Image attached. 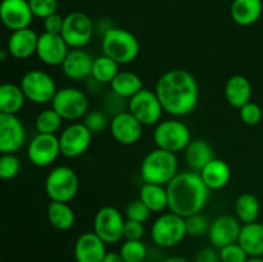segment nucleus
<instances>
[{
	"label": "nucleus",
	"mask_w": 263,
	"mask_h": 262,
	"mask_svg": "<svg viewBox=\"0 0 263 262\" xmlns=\"http://www.w3.org/2000/svg\"><path fill=\"white\" fill-rule=\"evenodd\" d=\"M157 97L163 110L174 117H184L197 108L199 102V85L189 71L168 69L156 84Z\"/></svg>",
	"instance_id": "obj_1"
},
{
	"label": "nucleus",
	"mask_w": 263,
	"mask_h": 262,
	"mask_svg": "<svg viewBox=\"0 0 263 262\" xmlns=\"http://www.w3.org/2000/svg\"><path fill=\"white\" fill-rule=\"evenodd\" d=\"M166 189L168 195V210L184 218L202 213L211 192L199 172L193 170L179 172L166 185Z\"/></svg>",
	"instance_id": "obj_2"
},
{
	"label": "nucleus",
	"mask_w": 263,
	"mask_h": 262,
	"mask_svg": "<svg viewBox=\"0 0 263 262\" xmlns=\"http://www.w3.org/2000/svg\"><path fill=\"white\" fill-rule=\"evenodd\" d=\"M179 174V159L176 154L156 148L148 152L140 164V177L148 184L166 186Z\"/></svg>",
	"instance_id": "obj_3"
},
{
	"label": "nucleus",
	"mask_w": 263,
	"mask_h": 262,
	"mask_svg": "<svg viewBox=\"0 0 263 262\" xmlns=\"http://www.w3.org/2000/svg\"><path fill=\"white\" fill-rule=\"evenodd\" d=\"M103 54L121 64H130L140 53V43L131 31L120 27H109L102 38Z\"/></svg>",
	"instance_id": "obj_4"
},
{
	"label": "nucleus",
	"mask_w": 263,
	"mask_h": 262,
	"mask_svg": "<svg viewBox=\"0 0 263 262\" xmlns=\"http://www.w3.org/2000/svg\"><path fill=\"white\" fill-rule=\"evenodd\" d=\"M153 140L157 148L176 154L184 152L189 145L192 141V133L186 123L176 118H170L156 125Z\"/></svg>",
	"instance_id": "obj_5"
},
{
	"label": "nucleus",
	"mask_w": 263,
	"mask_h": 262,
	"mask_svg": "<svg viewBox=\"0 0 263 262\" xmlns=\"http://www.w3.org/2000/svg\"><path fill=\"white\" fill-rule=\"evenodd\" d=\"M185 218L174 212L161 213L151 229L153 243L159 248H174L186 236Z\"/></svg>",
	"instance_id": "obj_6"
},
{
	"label": "nucleus",
	"mask_w": 263,
	"mask_h": 262,
	"mask_svg": "<svg viewBox=\"0 0 263 262\" xmlns=\"http://www.w3.org/2000/svg\"><path fill=\"white\" fill-rule=\"evenodd\" d=\"M80 189L79 176L68 166H57L45 179V193L51 202L69 203Z\"/></svg>",
	"instance_id": "obj_7"
},
{
	"label": "nucleus",
	"mask_w": 263,
	"mask_h": 262,
	"mask_svg": "<svg viewBox=\"0 0 263 262\" xmlns=\"http://www.w3.org/2000/svg\"><path fill=\"white\" fill-rule=\"evenodd\" d=\"M50 104L63 121L77 122L89 112V98L85 91L77 87L66 86L58 89Z\"/></svg>",
	"instance_id": "obj_8"
},
{
	"label": "nucleus",
	"mask_w": 263,
	"mask_h": 262,
	"mask_svg": "<svg viewBox=\"0 0 263 262\" xmlns=\"http://www.w3.org/2000/svg\"><path fill=\"white\" fill-rule=\"evenodd\" d=\"M20 86L25 94L26 100L39 105L51 103L58 90L55 80L40 69H31L26 72L21 79Z\"/></svg>",
	"instance_id": "obj_9"
},
{
	"label": "nucleus",
	"mask_w": 263,
	"mask_h": 262,
	"mask_svg": "<svg viewBox=\"0 0 263 262\" xmlns=\"http://www.w3.org/2000/svg\"><path fill=\"white\" fill-rule=\"evenodd\" d=\"M126 217L113 205H104L95 213L92 231L105 244H116L123 239V226Z\"/></svg>",
	"instance_id": "obj_10"
},
{
	"label": "nucleus",
	"mask_w": 263,
	"mask_h": 262,
	"mask_svg": "<svg viewBox=\"0 0 263 262\" xmlns=\"http://www.w3.org/2000/svg\"><path fill=\"white\" fill-rule=\"evenodd\" d=\"M127 110L143 126L158 125L164 112L156 91L145 87L128 99Z\"/></svg>",
	"instance_id": "obj_11"
},
{
	"label": "nucleus",
	"mask_w": 263,
	"mask_h": 262,
	"mask_svg": "<svg viewBox=\"0 0 263 262\" xmlns=\"http://www.w3.org/2000/svg\"><path fill=\"white\" fill-rule=\"evenodd\" d=\"M62 38L69 49H84L94 36V23L84 12H72L64 17Z\"/></svg>",
	"instance_id": "obj_12"
},
{
	"label": "nucleus",
	"mask_w": 263,
	"mask_h": 262,
	"mask_svg": "<svg viewBox=\"0 0 263 262\" xmlns=\"http://www.w3.org/2000/svg\"><path fill=\"white\" fill-rule=\"evenodd\" d=\"M58 138L62 156L67 158H79L89 151L92 134L84 122H72L63 128Z\"/></svg>",
	"instance_id": "obj_13"
},
{
	"label": "nucleus",
	"mask_w": 263,
	"mask_h": 262,
	"mask_svg": "<svg viewBox=\"0 0 263 262\" xmlns=\"http://www.w3.org/2000/svg\"><path fill=\"white\" fill-rule=\"evenodd\" d=\"M61 156L59 138L51 134H36L27 146V157L36 167H48Z\"/></svg>",
	"instance_id": "obj_14"
},
{
	"label": "nucleus",
	"mask_w": 263,
	"mask_h": 262,
	"mask_svg": "<svg viewBox=\"0 0 263 262\" xmlns=\"http://www.w3.org/2000/svg\"><path fill=\"white\" fill-rule=\"evenodd\" d=\"M26 141V130L17 115L0 113V154L15 153Z\"/></svg>",
	"instance_id": "obj_15"
},
{
	"label": "nucleus",
	"mask_w": 263,
	"mask_h": 262,
	"mask_svg": "<svg viewBox=\"0 0 263 262\" xmlns=\"http://www.w3.org/2000/svg\"><path fill=\"white\" fill-rule=\"evenodd\" d=\"M109 130L118 144L134 145L143 136L144 126L128 110H121L110 120Z\"/></svg>",
	"instance_id": "obj_16"
},
{
	"label": "nucleus",
	"mask_w": 263,
	"mask_h": 262,
	"mask_svg": "<svg viewBox=\"0 0 263 262\" xmlns=\"http://www.w3.org/2000/svg\"><path fill=\"white\" fill-rule=\"evenodd\" d=\"M241 222L233 215H220L211 221L208 239L211 246L221 249L229 244L236 243L241 230Z\"/></svg>",
	"instance_id": "obj_17"
},
{
	"label": "nucleus",
	"mask_w": 263,
	"mask_h": 262,
	"mask_svg": "<svg viewBox=\"0 0 263 262\" xmlns=\"http://www.w3.org/2000/svg\"><path fill=\"white\" fill-rule=\"evenodd\" d=\"M68 51L69 46L59 33L44 32L39 35L36 55L46 66H62Z\"/></svg>",
	"instance_id": "obj_18"
},
{
	"label": "nucleus",
	"mask_w": 263,
	"mask_h": 262,
	"mask_svg": "<svg viewBox=\"0 0 263 262\" xmlns=\"http://www.w3.org/2000/svg\"><path fill=\"white\" fill-rule=\"evenodd\" d=\"M32 20L28 0H2L0 3V21L12 32L30 27Z\"/></svg>",
	"instance_id": "obj_19"
},
{
	"label": "nucleus",
	"mask_w": 263,
	"mask_h": 262,
	"mask_svg": "<svg viewBox=\"0 0 263 262\" xmlns=\"http://www.w3.org/2000/svg\"><path fill=\"white\" fill-rule=\"evenodd\" d=\"M94 58L85 49H69L62 63V71L72 81H84L91 77Z\"/></svg>",
	"instance_id": "obj_20"
},
{
	"label": "nucleus",
	"mask_w": 263,
	"mask_h": 262,
	"mask_svg": "<svg viewBox=\"0 0 263 262\" xmlns=\"http://www.w3.org/2000/svg\"><path fill=\"white\" fill-rule=\"evenodd\" d=\"M73 254L76 262H103L107 254V244L94 231H86L77 238Z\"/></svg>",
	"instance_id": "obj_21"
},
{
	"label": "nucleus",
	"mask_w": 263,
	"mask_h": 262,
	"mask_svg": "<svg viewBox=\"0 0 263 262\" xmlns=\"http://www.w3.org/2000/svg\"><path fill=\"white\" fill-rule=\"evenodd\" d=\"M39 35L32 28H22V30L13 31L9 36L7 45V51L15 59H28L36 54Z\"/></svg>",
	"instance_id": "obj_22"
},
{
	"label": "nucleus",
	"mask_w": 263,
	"mask_h": 262,
	"mask_svg": "<svg viewBox=\"0 0 263 262\" xmlns=\"http://www.w3.org/2000/svg\"><path fill=\"white\" fill-rule=\"evenodd\" d=\"M262 0H233L231 3V20L241 27L253 26L262 17Z\"/></svg>",
	"instance_id": "obj_23"
},
{
	"label": "nucleus",
	"mask_w": 263,
	"mask_h": 262,
	"mask_svg": "<svg viewBox=\"0 0 263 262\" xmlns=\"http://www.w3.org/2000/svg\"><path fill=\"white\" fill-rule=\"evenodd\" d=\"M223 94L231 107L240 109L243 105L251 102L252 84L243 74H234L226 81Z\"/></svg>",
	"instance_id": "obj_24"
},
{
	"label": "nucleus",
	"mask_w": 263,
	"mask_h": 262,
	"mask_svg": "<svg viewBox=\"0 0 263 262\" xmlns=\"http://www.w3.org/2000/svg\"><path fill=\"white\" fill-rule=\"evenodd\" d=\"M200 177L210 190H221L230 182L231 169L228 162L221 158H213L199 172Z\"/></svg>",
	"instance_id": "obj_25"
},
{
	"label": "nucleus",
	"mask_w": 263,
	"mask_h": 262,
	"mask_svg": "<svg viewBox=\"0 0 263 262\" xmlns=\"http://www.w3.org/2000/svg\"><path fill=\"white\" fill-rule=\"evenodd\" d=\"M185 161L193 171L200 172L213 158V148L204 139H192L184 151Z\"/></svg>",
	"instance_id": "obj_26"
},
{
	"label": "nucleus",
	"mask_w": 263,
	"mask_h": 262,
	"mask_svg": "<svg viewBox=\"0 0 263 262\" xmlns=\"http://www.w3.org/2000/svg\"><path fill=\"white\" fill-rule=\"evenodd\" d=\"M238 243L249 257H263V223L256 221L241 226Z\"/></svg>",
	"instance_id": "obj_27"
},
{
	"label": "nucleus",
	"mask_w": 263,
	"mask_h": 262,
	"mask_svg": "<svg viewBox=\"0 0 263 262\" xmlns=\"http://www.w3.org/2000/svg\"><path fill=\"white\" fill-rule=\"evenodd\" d=\"M109 85L113 94L120 99H131L144 89L141 77L133 71H120Z\"/></svg>",
	"instance_id": "obj_28"
},
{
	"label": "nucleus",
	"mask_w": 263,
	"mask_h": 262,
	"mask_svg": "<svg viewBox=\"0 0 263 262\" xmlns=\"http://www.w3.org/2000/svg\"><path fill=\"white\" fill-rule=\"evenodd\" d=\"M139 199L152 213H162L168 208V195L164 185L144 182L139 190Z\"/></svg>",
	"instance_id": "obj_29"
},
{
	"label": "nucleus",
	"mask_w": 263,
	"mask_h": 262,
	"mask_svg": "<svg viewBox=\"0 0 263 262\" xmlns=\"http://www.w3.org/2000/svg\"><path fill=\"white\" fill-rule=\"evenodd\" d=\"M46 217L49 223L54 229L61 231H67L73 228L76 222V215L68 203L51 202L46 208Z\"/></svg>",
	"instance_id": "obj_30"
},
{
	"label": "nucleus",
	"mask_w": 263,
	"mask_h": 262,
	"mask_svg": "<svg viewBox=\"0 0 263 262\" xmlns=\"http://www.w3.org/2000/svg\"><path fill=\"white\" fill-rule=\"evenodd\" d=\"M25 94H23L20 85H0V113H4V115H17L22 109L23 105H25Z\"/></svg>",
	"instance_id": "obj_31"
},
{
	"label": "nucleus",
	"mask_w": 263,
	"mask_h": 262,
	"mask_svg": "<svg viewBox=\"0 0 263 262\" xmlns=\"http://www.w3.org/2000/svg\"><path fill=\"white\" fill-rule=\"evenodd\" d=\"M234 210H235V217L243 225H246V223L256 222L257 218L259 217L261 203L258 198L252 193H243L236 198Z\"/></svg>",
	"instance_id": "obj_32"
},
{
	"label": "nucleus",
	"mask_w": 263,
	"mask_h": 262,
	"mask_svg": "<svg viewBox=\"0 0 263 262\" xmlns=\"http://www.w3.org/2000/svg\"><path fill=\"white\" fill-rule=\"evenodd\" d=\"M120 72V64L116 63L113 59H110L107 55H100L98 58H94L91 69V79L99 82L100 85L110 84L113 81L117 73Z\"/></svg>",
	"instance_id": "obj_33"
},
{
	"label": "nucleus",
	"mask_w": 263,
	"mask_h": 262,
	"mask_svg": "<svg viewBox=\"0 0 263 262\" xmlns=\"http://www.w3.org/2000/svg\"><path fill=\"white\" fill-rule=\"evenodd\" d=\"M63 118L53 109V108H46L43 109L35 120V128L39 134H51L57 135L62 127Z\"/></svg>",
	"instance_id": "obj_34"
},
{
	"label": "nucleus",
	"mask_w": 263,
	"mask_h": 262,
	"mask_svg": "<svg viewBox=\"0 0 263 262\" xmlns=\"http://www.w3.org/2000/svg\"><path fill=\"white\" fill-rule=\"evenodd\" d=\"M120 254L125 262H144L148 257V248L143 240H125Z\"/></svg>",
	"instance_id": "obj_35"
},
{
	"label": "nucleus",
	"mask_w": 263,
	"mask_h": 262,
	"mask_svg": "<svg viewBox=\"0 0 263 262\" xmlns=\"http://www.w3.org/2000/svg\"><path fill=\"white\" fill-rule=\"evenodd\" d=\"M21 161L15 153H7L0 156V179L12 180L20 174Z\"/></svg>",
	"instance_id": "obj_36"
},
{
	"label": "nucleus",
	"mask_w": 263,
	"mask_h": 262,
	"mask_svg": "<svg viewBox=\"0 0 263 262\" xmlns=\"http://www.w3.org/2000/svg\"><path fill=\"white\" fill-rule=\"evenodd\" d=\"M185 225H186V234L195 238H200L204 234H208L210 230L211 221L202 213L189 216L185 218Z\"/></svg>",
	"instance_id": "obj_37"
},
{
	"label": "nucleus",
	"mask_w": 263,
	"mask_h": 262,
	"mask_svg": "<svg viewBox=\"0 0 263 262\" xmlns=\"http://www.w3.org/2000/svg\"><path fill=\"white\" fill-rule=\"evenodd\" d=\"M110 120L103 110H89L84 117V125L91 131V134H99L109 127Z\"/></svg>",
	"instance_id": "obj_38"
},
{
	"label": "nucleus",
	"mask_w": 263,
	"mask_h": 262,
	"mask_svg": "<svg viewBox=\"0 0 263 262\" xmlns=\"http://www.w3.org/2000/svg\"><path fill=\"white\" fill-rule=\"evenodd\" d=\"M28 5L33 17L40 20L58 12V0H28Z\"/></svg>",
	"instance_id": "obj_39"
},
{
	"label": "nucleus",
	"mask_w": 263,
	"mask_h": 262,
	"mask_svg": "<svg viewBox=\"0 0 263 262\" xmlns=\"http://www.w3.org/2000/svg\"><path fill=\"white\" fill-rule=\"evenodd\" d=\"M152 212L149 208L141 202L140 199H134L126 205L125 208V217L126 220H134L139 221V222H146L151 217Z\"/></svg>",
	"instance_id": "obj_40"
},
{
	"label": "nucleus",
	"mask_w": 263,
	"mask_h": 262,
	"mask_svg": "<svg viewBox=\"0 0 263 262\" xmlns=\"http://www.w3.org/2000/svg\"><path fill=\"white\" fill-rule=\"evenodd\" d=\"M239 117L241 122L247 126H257L263 118L262 108L257 103L249 102L239 109Z\"/></svg>",
	"instance_id": "obj_41"
},
{
	"label": "nucleus",
	"mask_w": 263,
	"mask_h": 262,
	"mask_svg": "<svg viewBox=\"0 0 263 262\" xmlns=\"http://www.w3.org/2000/svg\"><path fill=\"white\" fill-rule=\"evenodd\" d=\"M218 254L221 262H247V259L249 258L247 252L241 248L238 241L218 249Z\"/></svg>",
	"instance_id": "obj_42"
},
{
	"label": "nucleus",
	"mask_w": 263,
	"mask_h": 262,
	"mask_svg": "<svg viewBox=\"0 0 263 262\" xmlns=\"http://www.w3.org/2000/svg\"><path fill=\"white\" fill-rule=\"evenodd\" d=\"M145 234L143 222L134 220H126L123 226V239L125 240H141Z\"/></svg>",
	"instance_id": "obj_43"
},
{
	"label": "nucleus",
	"mask_w": 263,
	"mask_h": 262,
	"mask_svg": "<svg viewBox=\"0 0 263 262\" xmlns=\"http://www.w3.org/2000/svg\"><path fill=\"white\" fill-rule=\"evenodd\" d=\"M63 25H64V17L57 12L44 20V30H45L44 32L59 33V35H61L62 30H63Z\"/></svg>",
	"instance_id": "obj_44"
},
{
	"label": "nucleus",
	"mask_w": 263,
	"mask_h": 262,
	"mask_svg": "<svg viewBox=\"0 0 263 262\" xmlns=\"http://www.w3.org/2000/svg\"><path fill=\"white\" fill-rule=\"evenodd\" d=\"M194 262H221L220 254H218V251H216L215 247L203 248L197 253Z\"/></svg>",
	"instance_id": "obj_45"
},
{
	"label": "nucleus",
	"mask_w": 263,
	"mask_h": 262,
	"mask_svg": "<svg viewBox=\"0 0 263 262\" xmlns=\"http://www.w3.org/2000/svg\"><path fill=\"white\" fill-rule=\"evenodd\" d=\"M103 262H125L120 252H107Z\"/></svg>",
	"instance_id": "obj_46"
},
{
	"label": "nucleus",
	"mask_w": 263,
	"mask_h": 262,
	"mask_svg": "<svg viewBox=\"0 0 263 262\" xmlns=\"http://www.w3.org/2000/svg\"><path fill=\"white\" fill-rule=\"evenodd\" d=\"M161 262H190L189 259L184 258V257H180V256H172V257H167L164 258L163 261Z\"/></svg>",
	"instance_id": "obj_47"
},
{
	"label": "nucleus",
	"mask_w": 263,
	"mask_h": 262,
	"mask_svg": "<svg viewBox=\"0 0 263 262\" xmlns=\"http://www.w3.org/2000/svg\"><path fill=\"white\" fill-rule=\"evenodd\" d=\"M247 262H263V257H249Z\"/></svg>",
	"instance_id": "obj_48"
},
{
	"label": "nucleus",
	"mask_w": 263,
	"mask_h": 262,
	"mask_svg": "<svg viewBox=\"0 0 263 262\" xmlns=\"http://www.w3.org/2000/svg\"><path fill=\"white\" fill-rule=\"evenodd\" d=\"M7 58V51L2 48V44H0V61H4Z\"/></svg>",
	"instance_id": "obj_49"
}]
</instances>
